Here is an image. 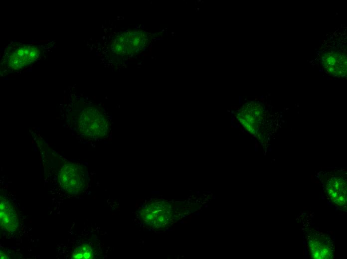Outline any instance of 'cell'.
<instances>
[{"label":"cell","instance_id":"6da1fadb","mask_svg":"<svg viewBox=\"0 0 347 259\" xmlns=\"http://www.w3.org/2000/svg\"><path fill=\"white\" fill-rule=\"evenodd\" d=\"M236 117L248 131L258 137H269L273 132V122L268 119L263 106L259 103L245 104L238 110Z\"/></svg>","mask_w":347,"mask_h":259},{"label":"cell","instance_id":"7a4b0ae2","mask_svg":"<svg viewBox=\"0 0 347 259\" xmlns=\"http://www.w3.org/2000/svg\"><path fill=\"white\" fill-rule=\"evenodd\" d=\"M78 130L86 137L98 139L106 137L109 131V121L103 111L95 106H88L79 114Z\"/></svg>","mask_w":347,"mask_h":259},{"label":"cell","instance_id":"3957f363","mask_svg":"<svg viewBox=\"0 0 347 259\" xmlns=\"http://www.w3.org/2000/svg\"><path fill=\"white\" fill-rule=\"evenodd\" d=\"M149 42L147 32L129 30L117 35L112 40L110 50L112 55L118 59H128L143 50Z\"/></svg>","mask_w":347,"mask_h":259},{"label":"cell","instance_id":"277c9868","mask_svg":"<svg viewBox=\"0 0 347 259\" xmlns=\"http://www.w3.org/2000/svg\"><path fill=\"white\" fill-rule=\"evenodd\" d=\"M58 179L63 190L72 195L82 192L87 185L85 168L78 163L63 164L58 172Z\"/></svg>","mask_w":347,"mask_h":259},{"label":"cell","instance_id":"5b68a950","mask_svg":"<svg viewBox=\"0 0 347 259\" xmlns=\"http://www.w3.org/2000/svg\"><path fill=\"white\" fill-rule=\"evenodd\" d=\"M40 53L39 48L34 45H14L6 50L2 63L7 69L19 70L36 61Z\"/></svg>","mask_w":347,"mask_h":259},{"label":"cell","instance_id":"8992f818","mask_svg":"<svg viewBox=\"0 0 347 259\" xmlns=\"http://www.w3.org/2000/svg\"><path fill=\"white\" fill-rule=\"evenodd\" d=\"M139 214L147 227L160 228L170 222L172 213L168 204L158 200H152L140 209Z\"/></svg>","mask_w":347,"mask_h":259},{"label":"cell","instance_id":"52a82bcc","mask_svg":"<svg viewBox=\"0 0 347 259\" xmlns=\"http://www.w3.org/2000/svg\"><path fill=\"white\" fill-rule=\"evenodd\" d=\"M0 224L8 233L15 232L19 227V220L13 204L5 197L0 196Z\"/></svg>","mask_w":347,"mask_h":259},{"label":"cell","instance_id":"ba28073f","mask_svg":"<svg viewBox=\"0 0 347 259\" xmlns=\"http://www.w3.org/2000/svg\"><path fill=\"white\" fill-rule=\"evenodd\" d=\"M322 65L328 73L334 76L347 75V56L344 53L334 51L326 53L322 57Z\"/></svg>","mask_w":347,"mask_h":259},{"label":"cell","instance_id":"9c48e42d","mask_svg":"<svg viewBox=\"0 0 347 259\" xmlns=\"http://www.w3.org/2000/svg\"><path fill=\"white\" fill-rule=\"evenodd\" d=\"M326 190L331 200L342 206L347 203V181L342 176L331 177L326 184Z\"/></svg>","mask_w":347,"mask_h":259},{"label":"cell","instance_id":"30bf717a","mask_svg":"<svg viewBox=\"0 0 347 259\" xmlns=\"http://www.w3.org/2000/svg\"><path fill=\"white\" fill-rule=\"evenodd\" d=\"M309 247L310 253L314 259H330L333 257L332 252L330 248L320 241H310Z\"/></svg>","mask_w":347,"mask_h":259},{"label":"cell","instance_id":"8fae6325","mask_svg":"<svg viewBox=\"0 0 347 259\" xmlns=\"http://www.w3.org/2000/svg\"><path fill=\"white\" fill-rule=\"evenodd\" d=\"M94 250L89 244H84L75 248L72 253V258L91 259L93 258Z\"/></svg>","mask_w":347,"mask_h":259}]
</instances>
